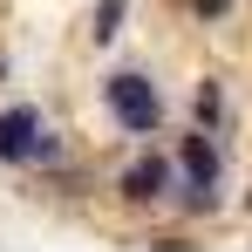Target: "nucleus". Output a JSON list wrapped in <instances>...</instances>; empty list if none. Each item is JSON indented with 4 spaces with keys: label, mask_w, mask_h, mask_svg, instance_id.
Instances as JSON below:
<instances>
[{
    "label": "nucleus",
    "mask_w": 252,
    "mask_h": 252,
    "mask_svg": "<svg viewBox=\"0 0 252 252\" xmlns=\"http://www.w3.org/2000/svg\"><path fill=\"white\" fill-rule=\"evenodd\" d=\"M184 123L211 129V136H239V95H232V82H225L218 68H205V75L191 82V109H184Z\"/></svg>",
    "instance_id": "obj_5"
},
{
    "label": "nucleus",
    "mask_w": 252,
    "mask_h": 252,
    "mask_svg": "<svg viewBox=\"0 0 252 252\" xmlns=\"http://www.w3.org/2000/svg\"><path fill=\"white\" fill-rule=\"evenodd\" d=\"M170 191H177V157L170 143H129V157L109 170V205L129 211V218H157L170 211Z\"/></svg>",
    "instance_id": "obj_2"
},
{
    "label": "nucleus",
    "mask_w": 252,
    "mask_h": 252,
    "mask_svg": "<svg viewBox=\"0 0 252 252\" xmlns=\"http://www.w3.org/2000/svg\"><path fill=\"white\" fill-rule=\"evenodd\" d=\"M239 218H246V225H252V177H246V184H239Z\"/></svg>",
    "instance_id": "obj_8"
},
{
    "label": "nucleus",
    "mask_w": 252,
    "mask_h": 252,
    "mask_svg": "<svg viewBox=\"0 0 252 252\" xmlns=\"http://www.w3.org/2000/svg\"><path fill=\"white\" fill-rule=\"evenodd\" d=\"M48 129V109L28 102V95H7L0 102V170H21L28 177V157H34V136Z\"/></svg>",
    "instance_id": "obj_4"
},
{
    "label": "nucleus",
    "mask_w": 252,
    "mask_h": 252,
    "mask_svg": "<svg viewBox=\"0 0 252 252\" xmlns=\"http://www.w3.org/2000/svg\"><path fill=\"white\" fill-rule=\"evenodd\" d=\"M95 109L123 143H157L170 129V95L157 82V68H143V62H109L95 75Z\"/></svg>",
    "instance_id": "obj_1"
},
{
    "label": "nucleus",
    "mask_w": 252,
    "mask_h": 252,
    "mask_svg": "<svg viewBox=\"0 0 252 252\" xmlns=\"http://www.w3.org/2000/svg\"><path fill=\"white\" fill-rule=\"evenodd\" d=\"M170 157H177V177L184 184H232L239 191V177H232V136H211V129L184 123L170 136Z\"/></svg>",
    "instance_id": "obj_3"
},
{
    "label": "nucleus",
    "mask_w": 252,
    "mask_h": 252,
    "mask_svg": "<svg viewBox=\"0 0 252 252\" xmlns=\"http://www.w3.org/2000/svg\"><path fill=\"white\" fill-rule=\"evenodd\" d=\"M170 7H177L191 28L218 34V28H232V21H239V7H246V0H170Z\"/></svg>",
    "instance_id": "obj_7"
},
{
    "label": "nucleus",
    "mask_w": 252,
    "mask_h": 252,
    "mask_svg": "<svg viewBox=\"0 0 252 252\" xmlns=\"http://www.w3.org/2000/svg\"><path fill=\"white\" fill-rule=\"evenodd\" d=\"M129 7H136V0H89L82 41H89V48H116V41L129 34Z\"/></svg>",
    "instance_id": "obj_6"
}]
</instances>
